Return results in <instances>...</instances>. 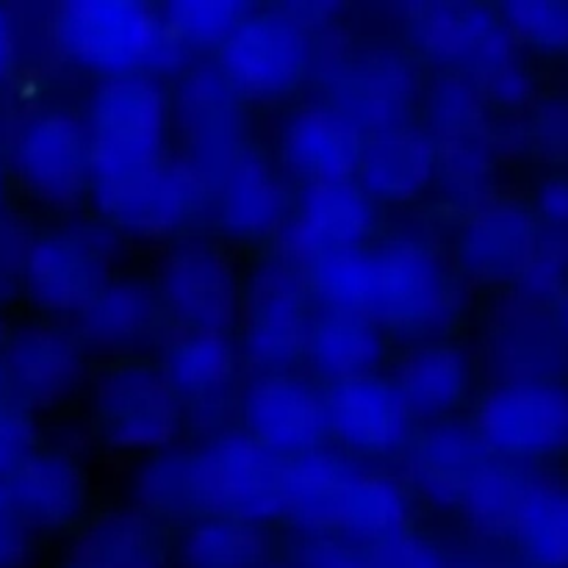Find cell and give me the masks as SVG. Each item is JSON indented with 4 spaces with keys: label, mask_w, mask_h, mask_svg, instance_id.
Instances as JSON below:
<instances>
[{
    "label": "cell",
    "mask_w": 568,
    "mask_h": 568,
    "mask_svg": "<svg viewBox=\"0 0 568 568\" xmlns=\"http://www.w3.org/2000/svg\"><path fill=\"white\" fill-rule=\"evenodd\" d=\"M281 480L283 458L250 436H227L205 453L192 455V510L205 519L242 525L281 519Z\"/></svg>",
    "instance_id": "1"
},
{
    "label": "cell",
    "mask_w": 568,
    "mask_h": 568,
    "mask_svg": "<svg viewBox=\"0 0 568 568\" xmlns=\"http://www.w3.org/2000/svg\"><path fill=\"white\" fill-rule=\"evenodd\" d=\"M61 50L103 67H136L172 53V31L155 9L133 0H72L53 14Z\"/></svg>",
    "instance_id": "2"
},
{
    "label": "cell",
    "mask_w": 568,
    "mask_h": 568,
    "mask_svg": "<svg viewBox=\"0 0 568 568\" xmlns=\"http://www.w3.org/2000/svg\"><path fill=\"white\" fill-rule=\"evenodd\" d=\"M475 436L488 453L508 458L568 453V386L510 381L491 388L475 410Z\"/></svg>",
    "instance_id": "3"
},
{
    "label": "cell",
    "mask_w": 568,
    "mask_h": 568,
    "mask_svg": "<svg viewBox=\"0 0 568 568\" xmlns=\"http://www.w3.org/2000/svg\"><path fill=\"white\" fill-rule=\"evenodd\" d=\"M164 98L150 81L120 75L98 89L92 103L89 170L98 181L125 175L161 155Z\"/></svg>",
    "instance_id": "4"
},
{
    "label": "cell",
    "mask_w": 568,
    "mask_h": 568,
    "mask_svg": "<svg viewBox=\"0 0 568 568\" xmlns=\"http://www.w3.org/2000/svg\"><path fill=\"white\" fill-rule=\"evenodd\" d=\"M203 175L183 159L159 155L125 175L98 181V205L111 222L136 233H172L197 214Z\"/></svg>",
    "instance_id": "5"
},
{
    "label": "cell",
    "mask_w": 568,
    "mask_h": 568,
    "mask_svg": "<svg viewBox=\"0 0 568 568\" xmlns=\"http://www.w3.org/2000/svg\"><path fill=\"white\" fill-rule=\"evenodd\" d=\"M94 405L100 430L116 447H159L178 427L175 386L155 366L125 364L109 369L98 381Z\"/></svg>",
    "instance_id": "6"
},
{
    "label": "cell",
    "mask_w": 568,
    "mask_h": 568,
    "mask_svg": "<svg viewBox=\"0 0 568 568\" xmlns=\"http://www.w3.org/2000/svg\"><path fill=\"white\" fill-rule=\"evenodd\" d=\"M308 64V39L283 11L247 14L222 42V70L242 92H288Z\"/></svg>",
    "instance_id": "7"
},
{
    "label": "cell",
    "mask_w": 568,
    "mask_h": 568,
    "mask_svg": "<svg viewBox=\"0 0 568 568\" xmlns=\"http://www.w3.org/2000/svg\"><path fill=\"white\" fill-rule=\"evenodd\" d=\"M449 281L436 258L416 244H392L372 255V320L386 325H433L447 314Z\"/></svg>",
    "instance_id": "8"
},
{
    "label": "cell",
    "mask_w": 568,
    "mask_h": 568,
    "mask_svg": "<svg viewBox=\"0 0 568 568\" xmlns=\"http://www.w3.org/2000/svg\"><path fill=\"white\" fill-rule=\"evenodd\" d=\"M303 275L286 264H266L253 275L247 297L239 305L244 344L258 361L288 364L305 353L308 314H305Z\"/></svg>",
    "instance_id": "9"
},
{
    "label": "cell",
    "mask_w": 568,
    "mask_h": 568,
    "mask_svg": "<svg viewBox=\"0 0 568 568\" xmlns=\"http://www.w3.org/2000/svg\"><path fill=\"white\" fill-rule=\"evenodd\" d=\"M161 294L186 327L225 331L239 316V286L233 266L203 242L172 250L161 264Z\"/></svg>",
    "instance_id": "10"
},
{
    "label": "cell",
    "mask_w": 568,
    "mask_h": 568,
    "mask_svg": "<svg viewBox=\"0 0 568 568\" xmlns=\"http://www.w3.org/2000/svg\"><path fill=\"white\" fill-rule=\"evenodd\" d=\"M14 164L22 183L39 200L70 205L87 183L89 142L70 114L50 111L22 128Z\"/></svg>",
    "instance_id": "11"
},
{
    "label": "cell",
    "mask_w": 568,
    "mask_h": 568,
    "mask_svg": "<svg viewBox=\"0 0 568 568\" xmlns=\"http://www.w3.org/2000/svg\"><path fill=\"white\" fill-rule=\"evenodd\" d=\"M250 438L272 455H303L327 433L325 397L308 383L270 375L247 394Z\"/></svg>",
    "instance_id": "12"
},
{
    "label": "cell",
    "mask_w": 568,
    "mask_h": 568,
    "mask_svg": "<svg viewBox=\"0 0 568 568\" xmlns=\"http://www.w3.org/2000/svg\"><path fill=\"white\" fill-rule=\"evenodd\" d=\"M26 277L33 297L53 311H81L105 286V261L83 233L53 231L31 239Z\"/></svg>",
    "instance_id": "13"
},
{
    "label": "cell",
    "mask_w": 568,
    "mask_h": 568,
    "mask_svg": "<svg viewBox=\"0 0 568 568\" xmlns=\"http://www.w3.org/2000/svg\"><path fill=\"white\" fill-rule=\"evenodd\" d=\"M410 103V75L403 61L369 55L336 72L327 89V109L358 133H386L399 128Z\"/></svg>",
    "instance_id": "14"
},
{
    "label": "cell",
    "mask_w": 568,
    "mask_h": 568,
    "mask_svg": "<svg viewBox=\"0 0 568 568\" xmlns=\"http://www.w3.org/2000/svg\"><path fill=\"white\" fill-rule=\"evenodd\" d=\"M372 222L369 200L353 178L308 181L303 214L288 231V250L305 266L331 247H355Z\"/></svg>",
    "instance_id": "15"
},
{
    "label": "cell",
    "mask_w": 568,
    "mask_h": 568,
    "mask_svg": "<svg viewBox=\"0 0 568 568\" xmlns=\"http://www.w3.org/2000/svg\"><path fill=\"white\" fill-rule=\"evenodd\" d=\"M327 427L361 453H386L408 430V405L399 392L377 377H349L325 399Z\"/></svg>",
    "instance_id": "16"
},
{
    "label": "cell",
    "mask_w": 568,
    "mask_h": 568,
    "mask_svg": "<svg viewBox=\"0 0 568 568\" xmlns=\"http://www.w3.org/2000/svg\"><path fill=\"white\" fill-rule=\"evenodd\" d=\"M283 211L286 186L264 155L239 148L222 161L220 214L231 231L258 236L283 220Z\"/></svg>",
    "instance_id": "17"
},
{
    "label": "cell",
    "mask_w": 568,
    "mask_h": 568,
    "mask_svg": "<svg viewBox=\"0 0 568 568\" xmlns=\"http://www.w3.org/2000/svg\"><path fill=\"white\" fill-rule=\"evenodd\" d=\"M349 471L327 455L283 460L281 516L314 532H344Z\"/></svg>",
    "instance_id": "18"
},
{
    "label": "cell",
    "mask_w": 568,
    "mask_h": 568,
    "mask_svg": "<svg viewBox=\"0 0 568 568\" xmlns=\"http://www.w3.org/2000/svg\"><path fill=\"white\" fill-rule=\"evenodd\" d=\"M242 89L216 67H200L183 81L178 98L183 136L194 148L220 155L222 161L236 153V133L242 128Z\"/></svg>",
    "instance_id": "19"
},
{
    "label": "cell",
    "mask_w": 568,
    "mask_h": 568,
    "mask_svg": "<svg viewBox=\"0 0 568 568\" xmlns=\"http://www.w3.org/2000/svg\"><path fill=\"white\" fill-rule=\"evenodd\" d=\"M286 150L308 181L349 178L358 170L364 139L327 105H305L288 125Z\"/></svg>",
    "instance_id": "20"
},
{
    "label": "cell",
    "mask_w": 568,
    "mask_h": 568,
    "mask_svg": "<svg viewBox=\"0 0 568 568\" xmlns=\"http://www.w3.org/2000/svg\"><path fill=\"white\" fill-rule=\"evenodd\" d=\"M547 488H538L508 466L488 460L464 486L458 503L466 519L488 538H519L530 521L538 499Z\"/></svg>",
    "instance_id": "21"
},
{
    "label": "cell",
    "mask_w": 568,
    "mask_h": 568,
    "mask_svg": "<svg viewBox=\"0 0 568 568\" xmlns=\"http://www.w3.org/2000/svg\"><path fill=\"white\" fill-rule=\"evenodd\" d=\"M61 568H166V560L150 521L136 514H111L78 532Z\"/></svg>",
    "instance_id": "22"
},
{
    "label": "cell",
    "mask_w": 568,
    "mask_h": 568,
    "mask_svg": "<svg viewBox=\"0 0 568 568\" xmlns=\"http://www.w3.org/2000/svg\"><path fill=\"white\" fill-rule=\"evenodd\" d=\"M9 477L11 494L28 519L59 527L81 516L87 486L78 466L64 455L31 453Z\"/></svg>",
    "instance_id": "23"
},
{
    "label": "cell",
    "mask_w": 568,
    "mask_h": 568,
    "mask_svg": "<svg viewBox=\"0 0 568 568\" xmlns=\"http://www.w3.org/2000/svg\"><path fill=\"white\" fill-rule=\"evenodd\" d=\"M6 364L20 392L33 399H53L72 386L81 369V355L70 333L37 325L11 338Z\"/></svg>",
    "instance_id": "24"
},
{
    "label": "cell",
    "mask_w": 568,
    "mask_h": 568,
    "mask_svg": "<svg viewBox=\"0 0 568 568\" xmlns=\"http://www.w3.org/2000/svg\"><path fill=\"white\" fill-rule=\"evenodd\" d=\"M416 33L444 55H477L486 64L508 59L505 22L491 9L469 3H433L416 11Z\"/></svg>",
    "instance_id": "25"
},
{
    "label": "cell",
    "mask_w": 568,
    "mask_h": 568,
    "mask_svg": "<svg viewBox=\"0 0 568 568\" xmlns=\"http://www.w3.org/2000/svg\"><path fill=\"white\" fill-rule=\"evenodd\" d=\"M436 150L419 133L405 128L375 133L361 150L358 170L366 186L386 197H410L430 181Z\"/></svg>",
    "instance_id": "26"
},
{
    "label": "cell",
    "mask_w": 568,
    "mask_h": 568,
    "mask_svg": "<svg viewBox=\"0 0 568 568\" xmlns=\"http://www.w3.org/2000/svg\"><path fill=\"white\" fill-rule=\"evenodd\" d=\"M305 349L322 372L338 381H349V377H364L375 366L383 342L375 320L353 311L327 308L308 325Z\"/></svg>",
    "instance_id": "27"
},
{
    "label": "cell",
    "mask_w": 568,
    "mask_h": 568,
    "mask_svg": "<svg viewBox=\"0 0 568 568\" xmlns=\"http://www.w3.org/2000/svg\"><path fill=\"white\" fill-rule=\"evenodd\" d=\"M397 392L405 405L442 414L466 394L464 358L444 344H419L399 358Z\"/></svg>",
    "instance_id": "28"
},
{
    "label": "cell",
    "mask_w": 568,
    "mask_h": 568,
    "mask_svg": "<svg viewBox=\"0 0 568 568\" xmlns=\"http://www.w3.org/2000/svg\"><path fill=\"white\" fill-rule=\"evenodd\" d=\"M536 247V222L516 205H491L469 227L471 258L488 275H521Z\"/></svg>",
    "instance_id": "29"
},
{
    "label": "cell",
    "mask_w": 568,
    "mask_h": 568,
    "mask_svg": "<svg viewBox=\"0 0 568 568\" xmlns=\"http://www.w3.org/2000/svg\"><path fill=\"white\" fill-rule=\"evenodd\" d=\"M83 336L98 344H125L153 322V297L139 283H105L78 311Z\"/></svg>",
    "instance_id": "30"
},
{
    "label": "cell",
    "mask_w": 568,
    "mask_h": 568,
    "mask_svg": "<svg viewBox=\"0 0 568 568\" xmlns=\"http://www.w3.org/2000/svg\"><path fill=\"white\" fill-rule=\"evenodd\" d=\"M305 286L314 288L327 308L353 311L372 320V255L355 247H331L303 266Z\"/></svg>",
    "instance_id": "31"
},
{
    "label": "cell",
    "mask_w": 568,
    "mask_h": 568,
    "mask_svg": "<svg viewBox=\"0 0 568 568\" xmlns=\"http://www.w3.org/2000/svg\"><path fill=\"white\" fill-rule=\"evenodd\" d=\"M236 369L233 347L222 331L186 327L166 349V377L186 392H211L231 381Z\"/></svg>",
    "instance_id": "32"
},
{
    "label": "cell",
    "mask_w": 568,
    "mask_h": 568,
    "mask_svg": "<svg viewBox=\"0 0 568 568\" xmlns=\"http://www.w3.org/2000/svg\"><path fill=\"white\" fill-rule=\"evenodd\" d=\"M266 544L255 525L205 519L186 532L183 568H264Z\"/></svg>",
    "instance_id": "33"
},
{
    "label": "cell",
    "mask_w": 568,
    "mask_h": 568,
    "mask_svg": "<svg viewBox=\"0 0 568 568\" xmlns=\"http://www.w3.org/2000/svg\"><path fill=\"white\" fill-rule=\"evenodd\" d=\"M488 449L483 447L475 430H436L422 442L419 469L425 483L442 497L458 499L466 483L488 464Z\"/></svg>",
    "instance_id": "34"
},
{
    "label": "cell",
    "mask_w": 568,
    "mask_h": 568,
    "mask_svg": "<svg viewBox=\"0 0 568 568\" xmlns=\"http://www.w3.org/2000/svg\"><path fill=\"white\" fill-rule=\"evenodd\" d=\"M405 519H408V499L392 477L349 475L344 532L364 536L372 544L405 530Z\"/></svg>",
    "instance_id": "35"
},
{
    "label": "cell",
    "mask_w": 568,
    "mask_h": 568,
    "mask_svg": "<svg viewBox=\"0 0 568 568\" xmlns=\"http://www.w3.org/2000/svg\"><path fill=\"white\" fill-rule=\"evenodd\" d=\"M519 544L530 568H568V488L541 494Z\"/></svg>",
    "instance_id": "36"
},
{
    "label": "cell",
    "mask_w": 568,
    "mask_h": 568,
    "mask_svg": "<svg viewBox=\"0 0 568 568\" xmlns=\"http://www.w3.org/2000/svg\"><path fill=\"white\" fill-rule=\"evenodd\" d=\"M170 31L183 37L200 39V42H225L239 22L247 17V9L233 0H181L166 9Z\"/></svg>",
    "instance_id": "37"
},
{
    "label": "cell",
    "mask_w": 568,
    "mask_h": 568,
    "mask_svg": "<svg viewBox=\"0 0 568 568\" xmlns=\"http://www.w3.org/2000/svg\"><path fill=\"white\" fill-rule=\"evenodd\" d=\"M189 469H192V458L186 455H170V458H159L155 464H150L139 480V497H142L144 508L166 516L192 510Z\"/></svg>",
    "instance_id": "38"
},
{
    "label": "cell",
    "mask_w": 568,
    "mask_h": 568,
    "mask_svg": "<svg viewBox=\"0 0 568 568\" xmlns=\"http://www.w3.org/2000/svg\"><path fill=\"white\" fill-rule=\"evenodd\" d=\"M505 26L527 42L541 48H568V3L519 0L505 9Z\"/></svg>",
    "instance_id": "39"
},
{
    "label": "cell",
    "mask_w": 568,
    "mask_h": 568,
    "mask_svg": "<svg viewBox=\"0 0 568 568\" xmlns=\"http://www.w3.org/2000/svg\"><path fill=\"white\" fill-rule=\"evenodd\" d=\"M364 552L369 568H449L442 549L408 530L377 538Z\"/></svg>",
    "instance_id": "40"
},
{
    "label": "cell",
    "mask_w": 568,
    "mask_h": 568,
    "mask_svg": "<svg viewBox=\"0 0 568 568\" xmlns=\"http://www.w3.org/2000/svg\"><path fill=\"white\" fill-rule=\"evenodd\" d=\"M31 558V521L9 483L0 480V568H26Z\"/></svg>",
    "instance_id": "41"
},
{
    "label": "cell",
    "mask_w": 568,
    "mask_h": 568,
    "mask_svg": "<svg viewBox=\"0 0 568 568\" xmlns=\"http://www.w3.org/2000/svg\"><path fill=\"white\" fill-rule=\"evenodd\" d=\"M33 453V427L26 414L6 405L0 410V477L11 475Z\"/></svg>",
    "instance_id": "42"
},
{
    "label": "cell",
    "mask_w": 568,
    "mask_h": 568,
    "mask_svg": "<svg viewBox=\"0 0 568 568\" xmlns=\"http://www.w3.org/2000/svg\"><path fill=\"white\" fill-rule=\"evenodd\" d=\"M297 568H369L366 552L336 538H320L300 552Z\"/></svg>",
    "instance_id": "43"
},
{
    "label": "cell",
    "mask_w": 568,
    "mask_h": 568,
    "mask_svg": "<svg viewBox=\"0 0 568 568\" xmlns=\"http://www.w3.org/2000/svg\"><path fill=\"white\" fill-rule=\"evenodd\" d=\"M541 209L558 222H568V178H555L541 189Z\"/></svg>",
    "instance_id": "44"
},
{
    "label": "cell",
    "mask_w": 568,
    "mask_h": 568,
    "mask_svg": "<svg viewBox=\"0 0 568 568\" xmlns=\"http://www.w3.org/2000/svg\"><path fill=\"white\" fill-rule=\"evenodd\" d=\"M11 64H14V28L9 14L0 9V75H6Z\"/></svg>",
    "instance_id": "45"
},
{
    "label": "cell",
    "mask_w": 568,
    "mask_h": 568,
    "mask_svg": "<svg viewBox=\"0 0 568 568\" xmlns=\"http://www.w3.org/2000/svg\"><path fill=\"white\" fill-rule=\"evenodd\" d=\"M560 320H564V331L568 333V294L564 300V308H560Z\"/></svg>",
    "instance_id": "46"
},
{
    "label": "cell",
    "mask_w": 568,
    "mask_h": 568,
    "mask_svg": "<svg viewBox=\"0 0 568 568\" xmlns=\"http://www.w3.org/2000/svg\"><path fill=\"white\" fill-rule=\"evenodd\" d=\"M3 192H6V172H3V164H0V203H3Z\"/></svg>",
    "instance_id": "47"
},
{
    "label": "cell",
    "mask_w": 568,
    "mask_h": 568,
    "mask_svg": "<svg viewBox=\"0 0 568 568\" xmlns=\"http://www.w3.org/2000/svg\"><path fill=\"white\" fill-rule=\"evenodd\" d=\"M3 342H6V325L0 322V344H3Z\"/></svg>",
    "instance_id": "48"
},
{
    "label": "cell",
    "mask_w": 568,
    "mask_h": 568,
    "mask_svg": "<svg viewBox=\"0 0 568 568\" xmlns=\"http://www.w3.org/2000/svg\"><path fill=\"white\" fill-rule=\"evenodd\" d=\"M3 408H6V405H3V403H0V410H3Z\"/></svg>",
    "instance_id": "49"
}]
</instances>
